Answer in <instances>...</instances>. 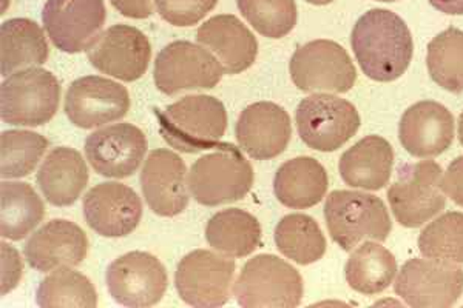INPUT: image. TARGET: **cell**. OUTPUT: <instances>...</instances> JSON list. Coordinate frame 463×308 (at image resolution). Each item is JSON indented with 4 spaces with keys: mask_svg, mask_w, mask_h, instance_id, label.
Returning a JSON list of instances; mask_svg holds the SVG:
<instances>
[{
    "mask_svg": "<svg viewBox=\"0 0 463 308\" xmlns=\"http://www.w3.org/2000/svg\"><path fill=\"white\" fill-rule=\"evenodd\" d=\"M351 45L360 69L377 82L402 78L414 52V41L405 21L383 8L369 10L358 19Z\"/></svg>",
    "mask_w": 463,
    "mask_h": 308,
    "instance_id": "obj_1",
    "label": "cell"
},
{
    "mask_svg": "<svg viewBox=\"0 0 463 308\" xmlns=\"http://www.w3.org/2000/svg\"><path fill=\"white\" fill-rule=\"evenodd\" d=\"M155 115L164 141L187 154L216 148L227 130L226 107L213 96H185Z\"/></svg>",
    "mask_w": 463,
    "mask_h": 308,
    "instance_id": "obj_2",
    "label": "cell"
},
{
    "mask_svg": "<svg viewBox=\"0 0 463 308\" xmlns=\"http://www.w3.org/2000/svg\"><path fill=\"white\" fill-rule=\"evenodd\" d=\"M325 219L332 240L345 251L364 239L384 242L392 230L383 201L364 191H332L325 204Z\"/></svg>",
    "mask_w": 463,
    "mask_h": 308,
    "instance_id": "obj_3",
    "label": "cell"
},
{
    "mask_svg": "<svg viewBox=\"0 0 463 308\" xmlns=\"http://www.w3.org/2000/svg\"><path fill=\"white\" fill-rule=\"evenodd\" d=\"M252 165L241 150L220 144L216 152L200 157L189 173V190L196 202L205 207L231 204L244 198L253 185Z\"/></svg>",
    "mask_w": 463,
    "mask_h": 308,
    "instance_id": "obj_4",
    "label": "cell"
},
{
    "mask_svg": "<svg viewBox=\"0 0 463 308\" xmlns=\"http://www.w3.org/2000/svg\"><path fill=\"white\" fill-rule=\"evenodd\" d=\"M303 293L298 270L274 255L249 259L233 285L235 299L244 308L298 307Z\"/></svg>",
    "mask_w": 463,
    "mask_h": 308,
    "instance_id": "obj_5",
    "label": "cell"
},
{
    "mask_svg": "<svg viewBox=\"0 0 463 308\" xmlns=\"http://www.w3.org/2000/svg\"><path fill=\"white\" fill-rule=\"evenodd\" d=\"M61 84L48 70L28 67L10 74L0 89V116L5 124L41 126L59 108Z\"/></svg>",
    "mask_w": 463,
    "mask_h": 308,
    "instance_id": "obj_6",
    "label": "cell"
},
{
    "mask_svg": "<svg viewBox=\"0 0 463 308\" xmlns=\"http://www.w3.org/2000/svg\"><path fill=\"white\" fill-rule=\"evenodd\" d=\"M395 219L406 229H417L445 210L443 170L434 161L403 163L397 181L388 190Z\"/></svg>",
    "mask_w": 463,
    "mask_h": 308,
    "instance_id": "obj_7",
    "label": "cell"
},
{
    "mask_svg": "<svg viewBox=\"0 0 463 308\" xmlns=\"http://www.w3.org/2000/svg\"><path fill=\"white\" fill-rule=\"evenodd\" d=\"M301 141L317 152H335L355 136L360 115L351 102L338 96L316 93L301 100L295 113Z\"/></svg>",
    "mask_w": 463,
    "mask_h": 308,
    "instance_id": "obj_8",
    "label": "cell"
},
{
    "mask_svg": "<svg viewBox=\"0 0 463 308\" xmlns=\"http://www.w3.org/2000/svg\"><path fill=\"white\" fill-rule=\"evenodd\" d=\"M235 261L209 250H195L179 261L175 287L179 298L196 308L226 305L232 298Z\"/></svg>",
    "mask_w": 463,
    "mask_h": 308,
    "instance_id": "obj_9",
    "label": "cell"
},
{
    "mask_svg": "<svg viewBox=\"0 0 463 308\" xmlns=\"http://www.w3.org/2000/svg\"><path fill=\"white\" fill-rule=\"evenodd\" d=\"M289 71L295 87L306 93H347L357 80V70L346 50L326 39L297 48Z\"/></svg>",
    "mask_w": 463,
    "mask_h": 308,
    "instance_id": "obj_10",
    "label": "cell"
},
{
    "mask_svg": "<svg viewBox=\"0 0 463 308\" xmlns=\"http://www.w3.org/2000/svg\"><path fill=\"white\" fill-rule=\"evenodd\" d=\"M394 290L410 307H451L462 296L463 270L454 262L414 257L402 266Z\"/></svg>",
    "mask_w": 463,
    "mask_h": 308,
    "instance_id": "obj_11",
    "label": "cell"
},
{
    "mask_svg": "<svg viewBox=\"0 0 463 308\" xmlns=\"http://www.w3.org/2000/svg\"><path fill=\"white\" fill-rule=\"evenodd\" d=\"M224 69L207 48L176 41L164 47L155 61L153 79L164 95L185 89H213L220 84Z\"/></svg>",
    "mask_w": 463,
    "mask_h": 308,
    "instance_id": "obj_12",
    "label": "cell"
},
{
    "mask_svg": "<svg viewBox=\"0 0 463 308\" xmlns=\"http://www.w3.org/2000/svg\"><path fill=\"white\" fill-rule=\"evenodd\" d=\"M111 298L126 307H152L164 298L169 276L158 257L130 251L111 262L106 273Z\"/></svg>",
    "mask_w": 463,
    "mask_h": 308,
    "instance_id": "obj_13",
    "label": "cell"
},
{
    "mask_svg": "<svg viewBox=\"0 0 463 308\" xmlns=\"http://www.w3.org/2000/svg\"><path fill=\"white\" fill-rule=\"evenodd\" d=\"M107 21L104 0H48L43 28L54 47L69 54L87 51Z\"/></svg>",
    "mask_w": 463,
    "mask_h": 308,
    "instance_id": "obj_14",
    "label": "cell"
},
{
    "mask_svg": "<svg viewBox=\"0 0 463 308\" xmlns=\"http://www.w3.org/2000/svg\"><path fill=\"white\" fill-rule=\"evenodd\" d=\"M63 110L73 126L91 130L122 119L130 110V96L115 80L85 76L70 85Z\"/></svg>",
    "mask_w": 463,
    "mask_h": 308,
    "instance_id": "obj_15",
    "label": "cell"
},
{
    "mask_svg": "<svg viewBox=\"0 0 463 308\" xmlns=\"http://www.w3.org/2000/svg\"><path fill=\"white\" fill-rule=\"evenodd\" d=\"M87 58L100 73L124 82H135L147 71L152 47L141 30L121 23L100 33L87 50Z\"/></svg>",
    "mask_w": 463,
    "mask_h": 308,
    "instance_id": "obj_16",
    "label": "cell"
},
{
    "mask_svg": "<svg viewBox=\"0 0 463 308\" xmlns=\"http://www.w3.org/2000/svg\"><path fill=\"white\" fill-rule=\"evenodd\" d=\"M85 156L91 168L106 178H130L147 153L143 130L132 124H115L93 131L85 139Z\"/></svg>",
    "mask_w": 463,
    "mask_h": 308,
    "instance_id": "obj_17",
    "label": "cell"
},
{
    "mask_svg": "<svg viewBox=\"0 0 463 308\" xmlns=\"http://www.w3.org/2000/svg\"><path fill=\"white\" fill-rule=\"evenodd\" d=\"M144 198L153 213L174 218L189 205V178L184 161L170 150H153L141 173Z\"/></svg>",
    "mask_w": 463,
    "mask_h": 308,
    "instance_id": "obj_18",
    "label": "cell"
},
{
    "mask_svg": "<svg viewBox=\"0 0 463 308\" xmlns=\"http://www.w3.org/2000/svg\"><path fill=\"white\" fill-rule=\"evenodd\" d=\"M82 207L90 229L104 238L130 235L143 218L141 199L119 182L98 183L85 194Z\"/></svg>",
    "mask_w": 463,
    "mask_h": 308,
    "instance_id": "obj_19",
    "label": "cell"
},
{
    "mask_svg": "<svg viewBox=\"0 0 463 308\" xmlns=\"http://www.w3.org/2000/svg\"><path fill=\"white\" fill-rule=\"evenodd\" d=\"M238 145L255 161L279 156L289 145L292 124L288 111L274 102L249 105L238 117Z\"/></svg>",
    "mask_w": 463,
    "mask_h": 308,
    "instance_id": "obj_20",
    "label": "cell"
},
{
    "mask_svg": "<svg viewBox=\"0 0 463 308\" xmlns=\"http://www.w3.org/2000/svg\"><path fill=\"white\" fill-rule=\"evenodd\" d=\"M401 144L411 156H439L454 141V117L447 107L434 100H421L403 113L399 126Z\"/></svg>",
    "mask_w": 463,
    "mask_h": 308,
    "instance_id": "obj_21",
    "label": "cell"
},
{
    "mask_svg": "<svg viewBox=\"0 0 463 308\" xmlns=\"http://www.w3.org/2000/svg\"><path fill=\"white\" fill-rule=\"evenodd\" d=\"M89 253V239L80 225L53 219L27 240L24 255L37 272H53L63 266H80Z\"/></svg>",
    "mask_w": 463,
    "mask_h": 308,
    "instance_id": "obj_22",
    "label": "cell"
},
{
    "mask_svg": "<svg viewBox=\"0 0 463 308\" xmlns=\"http://www.w3.org/2000/svg\"><path fill=\"white\" fill-rule=\"evenodd\" d=\"M196 41L220 61L227 74L246 71L259 56L257 39L232 14H220L204 22L196 32Z\"/></svg>",
    "mask_w": 463,
    "mask_h": 308,
    "instance_id": "obj_23",
    "label": "cell"
},
{
    "mask_svg": "<svg viewBox=\"0 0 463 308\" xmlns=\"http://www.w3.org/2000/svg\"><path fill=\"white\" fill-rule=\"evenodd\" d=\"M392 163L394 150L390 142L371 135L343 153L338 170L349 187L377 191L390 182Z\"/></svg>",
    "mask_w": 463,
    "mask_h": 308,
    "instance_id": "obj_24",
    "label": "cell"
},
{
    "mask_svg": "<svg viewBox=\"0 0 463 308\" xmlns=\"http://www.w3.org/2000/svg\"><path fill=\"white\" fill-rule=\"evenodd\" d=\"M89 183V168L78 150L58 146L37 172V185L54 207L73 205Z\"/></svg>",
    "mask_w": 463,
    "mask_h": 308,
    "instance_id": "obj_25",
    "label": "cell"
},
{
    "mask_svg": "<svg viewBox=\"0 0 463 308\" xmlns=\"http://www.w3.org/2000/svg\"><path fill=\"white\" fill-rule=\"evenodd\" d=\"M327 187L326 170L314 157H295L275 173V196L289 209H311L325 198Z\"/></svg>",
    "mask_w": 463,
    "mask_h": 308,
    "instance_id": "obj_26",
    "label": "cell"
},
{
    "mask_svg": "<svg viewBox=\"0 0 463 308\" xmlns=\"http://www.w3.org/2000/svg\"><path fill=\"white\" fill-rule=\"evenodd\" d=\"M43 30L30 19H10L0 26V73H16L25 67L43 65L48 59Z\"/></svg>",
    "mask_w": 463,
    "mask_h": 308,
    "instance_id": "obj_27",
    "label": "cell"
},
{
    "mask_svg": "<svg viewBox=\"0 0 463 308\" xmlns=\"http://www.w3.org/2000/svg\"><path fill=\"white\" fill-rule=\"evenodd\" d=\"M205 239L213 250L226 257H249L260 247L261 225L244 210H222L207 222Z\"/></svg>",
    "mask_w": 463,
    "mask_h": 308,
    "instance_id": "obj_28",
    "label": "cell"
},
{
    "mask_svg": "<svg viewBox=\"0 0 463 308\" xmlns=\"http://www.w3.org/2000/svg\"><path fill=\"white\" fill-rule=\"evenodd\" d=\"M45 216L43 199L30 183H0V235L10 240L27 238Z\"/></svg>",
    "mask_w": 463,
    "mask_h": 308,
    "instance_id": "obj_29",
    "label": "cell"
},
{
    "mask_svg": "<svg viewBox=\"0 0 463 308\" xmlns=\"http://www.w3.org/2000/svg\"><path fill=\"white\" fill-rule=\"evenodd\" d=\"M397 275V261L388 248L375 242H364L354 250L345 266L349 287L368 296L390 287Z\"/></svg>",
    "mask_w": 463,
    "mask_h": 308,
    "instance_id": "obj_30",
    "label": "cell"
},
{
    "mask_svg": "<svg viewBox=\"0 0 463 308\" xmlns=\"http://www.w3.org/2000/svg\"><path fill=\"white\" fill-rule=\"evenodd\" d=\"M279 253L300 266L320 261L326 253V239L320 225L307 214H288L275 229Z\"/></svg>",
    "mask_w": 463,
    "mask_h": 308,
    "instance_id": "obj_31",
    "label": "cell"
},
{
    "mask_svg": "<svg viewBox=\"0 0 463 308\" xmlns=\"http://www.w3.org/2000/svg\"><path fill=\"white\" fill-rule=\"evenodd\" d=\"M36 301L37 305L43 308H95L98 307V293L89 277L70 270V266H63L39 284Z\"/></svg>",
    "mask_w": 463,
    "mask_h": 308,
    "instance_id": "obj_32",
    "label": "cell"
},
{
    "mask_svg": "<svg viewBox=\"0 0 463 308\" xmlns=\"http://www.w3.org/2000/svg\"><path fill=\"white\" fill-rule=\"evenodd\" d=\"M428 71L449 93L463 91V32L448 28L428 45Z\"/></svg>",
    "mask_w": 463,
    "mask_h": 308,
    "instance_id": "obj_33",
    "label": "cell"
},
{
    "mask_svg": "<svg viewBox=\"0 0 463 308\" xmlns=\"http://www.w3.org/2000/svg\"><path fill=\"white\" fill-rule=\"evenodd\" d=\"M47 148V139L34 131H4L0 136V176L25 178L34 172Z\"/></svg>",
    "mask_w": 463,
    "mask_h": 308,
    "instance_id": "obj_34",
    "label": "cell"
},
{
    "mask_svg": "<svg viewBox=\"0 0 463 308\" xmlns=\"http://www.w3.org/2000/svg\"><path fill=\"white\" fill-rule=\"evenodd\" d=\"M425 257L463 264V213L449 211L427 225L419 236Z\"/></svg>",
    "mask_w": 463,
    "mask_h": 308,
    "instance_id": "obj_35",
    "label": "cell"
},
{
    "mask_svg": "<svg viewBox=\"0 0 463 308\" xmlns=\"http://www.w3.org/2000/svg\"><path fill=\"white\" fill-rule=\"evenodd\" d=\"M242 17L269 39L288 36L297 25L295 0H237Z\"/></svg>",
    "mask_w": 463,
    "mask_h": 308,
    "instance_id": "obj_36",
    "label": "cell"
},
{
    "mask_svg": "<svg viewBox=\"0 0 463 308\" xmlns=\"http://www.w3.org/2000/svg\"><path fill=\"white\" fill-rule=\"evenodd\" d=\"M218 0H156V10L164 21L175 26H192L203 21Z\"/></svg>",
    "mask_w": 463,
    "mask_h": 308,
    "instance_id": "obj_37",
    "label": "cell"
},
{
    "mask_svg": "<svg viewBox=\"0 0 463 308\" xmlns=\"http://www.w3.org/2000/svg\"><path fill=\"white\" fill-rule=\"evenodd\" d=\"M22 277V261L13 247L2 242V294L17 287Z\"/></svg>",
    "mask_w": 463,
    "mask_h": 308,
    "instance_id": "obj_38",
    "label": "cell"
},
{
    "mask_svg": "<svg viewBox=\"0 0 463 308\" xmlns=\"http://www.w3.org/2000/svg\"><path fill=\"white\" fill-rule=\"evenodd\" d=\"M443 190L453 202L463 207V156L454 159L443 174Z\"/></svg>",
    "mask_w": 463,
    "mask_h": 308,
    "instance_id": "obj_39",
    "label": "cell"
},
{
    "mask_svg": "<svg viewBox=\"0 0 463 308\" xmlns=\"http://www.w3.org/2000/svg\"><path fill=\"white\" fill-rule=\"evenodd\" d=\"M111 5L130 19H147L153 14V0H110Z\"/></svg>",
    "mask_w": 463,
    "mask_h": 308,
    "instance_id": "obj_40",
    "label": "cell"
},
{
    "mask_svg": "<svg viewBox=\"0 0 463 308\" xmlns=\"http://www.w3.org/2000/svg\"><path fill=\"white\" fill-rule=\"evenodd\" d=\"M430 4L445 14H451V16L463 14V0H430Z\"/></svg>",
    "mask_w": 463,
    "mask_h": 308,
    "instance_id": "obj_41",
    "label": "cell"
},
{
    "mask_svg": "<svg viewBox=\"0 0 463 308\" xmlns=\"http://www.w3.org/2000/svg\"><path fill=\"white\" fill-rule=\"evenodd\" d=\"M458 141L463 145V111L462 115L458 116Z\"/></svg>",
    "mask_w": 463,
    "mask_h": 308,
    "instance_id": "obj_42",
    "label": "cell"
},
{
    "mask_svg": "<svg viewBox=\"0 0 463 308\" xmlns=\"http://www.w3.org/2000/svg\"><path fill=\"white\" fill-rule=\"evenodd\" d=\"M307 4H312V5H329L332 4L334 0H306Z\"/></svg>",
    "mask_w": 463,
    "mask_h": 308,
    "instance_id": "obj_43",
    "label": "cell"
},
{
    "mask_svg": "<svg viewBox=\"0 0 463 308\" xmlns=\"http://www.w3.org/2000/svg\"><path fill=\"white\" fill-rule=\"evenodd\" d=\"M377 2H397V0H377Z\"/></svg>",
    "mask_w": 463,
    "mask_h": 308,
    "instance_id": "obj_44",
    "label": "cell"
}]
</instances>
